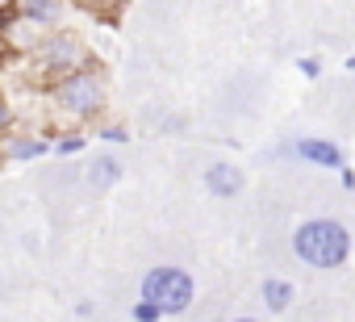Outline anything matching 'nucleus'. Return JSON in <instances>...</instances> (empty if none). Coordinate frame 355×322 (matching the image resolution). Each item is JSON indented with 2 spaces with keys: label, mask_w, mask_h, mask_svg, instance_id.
Instances as JSON below:
<instances>
[{
  "label": "nucleus",
  "mask_w": 355,
  "mask_h": 322,
  "mask_svg": "<svg viewBox=\"0 0 355 322\" xmlns=\"http://www.w3.org/2000/svg\"><path fill=\"white\" fill-rule=\"evenodd\" d=\"M134 318H159V305H150V301L142 297V305H134Z\"/></svg>",
  "instance_id": "obj_11"
},
{
  "label": "nucleus",
  "mask_w": 355,
  "mask_h": 322,
  "mask_svg": "<svg viewBox=\"0 0 355 322\" xmlns=\"http://www.w3.org/2000/svg\"><path fill=\"white\" fill-rule=\"evenodd\" d=\"M59 101H63L71 113H92V109H101L105 92H101V80H96V76H71V80L59 88Z\"/></svg>",
  "instance_id": "obj_3"
},
{
  "label": "nucleus",
  "mask_w": 355,
  "mask_h": 322,
  "mask_svg": "<svg viewBox=\"0 0 355 322\" xmlns=\"http://www.w3.org/2000/svg\"><path fill=\"white\" fill-rule=\"evenodd\" d=\"M293 251H297L305 264H313V268H338V264L347 260V251H351V239H347V230H343L338 222L313 218V222H305V226L293 235Z\"/></svg>",
  "instance_id": "obj_1"
},
{
  "label": "nucleus",
  "mask_w": 355,
  "mask_h": 322,
  "mask_svg": "<svg viewBox=\"0 0 355 322\" xmlns=\"http://www.w3.org/2000/svg\"><path fill=\"white\" fill-rule=\"evenodd\" d=\"M117 176H121V172H117V164H113V159H105V155H101L96 164L88 168V180H92L96 189H109V185H113Z\"/></svg>",
  "instance_id": "obj_7"
},
{
  "label": "nucleus",
  "mask_w": 355,
  "mask_h": 322,
  "mask_svg": "<svg viewBox=\"0 0 355 322\" xmlns=\"http://www.w3.org/2000/svg\"><path fill=\"white\" fill-rule=\"evenodd\" d=\"M205 189H209L214 197H234V193L243 189V172H239L234 164H214V168L205 172Z\"/></svg>",
  "instance_id": "obj_4"
},
{
  "label": "nucleus",
  "mask_w": 355,
  "mask_h": 322,
  "mask_svg": "<svg viewBox=\"0 0 355 322\" xmlns=\"http://www.w3.org/2000/svg\"><path fill=\"white\" fill-rule=\"evenodd\" d=\"M21 13L34 22H55L59 17V0H21Z\"/></svg>",
  "instance_id": "obj_8"
},
{
  "label": "nucleus",
  "mask_w": 355,
  "mask_h": 322,
  "mask_svg": "<svg viewBox=\"0 0 355 322\" xmlns=\"http://www.w3.org/2000/svg\"><path fill=\"white\" fill-rule=\"evenodd\" d=\"M46 63H55V67L80 63V42H76V38H55V42L46 46Z\"/></svg>",
  "instance_id": "obj_6"
},
{
  "label": "nucleus",
  "mask_w": 355,
  "mask_h": 322,
  "mask_svg": "<svg viewBox=\"0 0 355 322\" xmlns=\"http://www.w3.org/2000/svg\"><path fill=\"white\" fill-rule=\"evenodd\" d=\"M263 301H268L272 310H284V305L293 301V285H284V280H268V285H263Z\"/></svg>",
  "instance_id": "obj_9"
},
{
  "label": "nucleus",
  "mask_w": 355,
  "mask_h": 322,
  "mask_svg": "<svg viewBox=\"0 0 355 322\" xmlns=\"http://www.w3.org/2000/svg\"><path fill=\"white\" fill-rule=\"evenodd\" d=\"M42 151H46L42 142H13V146H9L13 159H30V155H42Z\"/></svg>",
  "instance_id": "obj_10"
},
{
  "label": "nucleus",
  "mask_w": 355,
  "mask_h": 322,
  "mask_svg": "<svg viewBox=\"0 0 355 322\" xmlns=\"http://www.w3.org/2000/svg\"><path fill=\"white\" fill-rule=\"evenodd\" d=\"M142 297L150 305H159V314H180L189 310L193 301V280L180 272V268H155L146 280H142Z\"/></svg>",
  "instance_id": "obj_2"
},
{
  "label": "nucleus",
  "mask_w": 355,
  "mask_h": 322,
  "mask_svg": "<svg viewBox=\"0 0 355 322\" xmlns=\"http://www.w3.org/2000/svg\"><path fill=\"white\" fill-rule=\"evenodd\" d=\"M297 155H301V159H313V164H322V168H338V164H343V151H338V146H330V142H313V138L301 142Z\"/></svg>",
  "instance_id": "obj_5"
}]
</instances>
